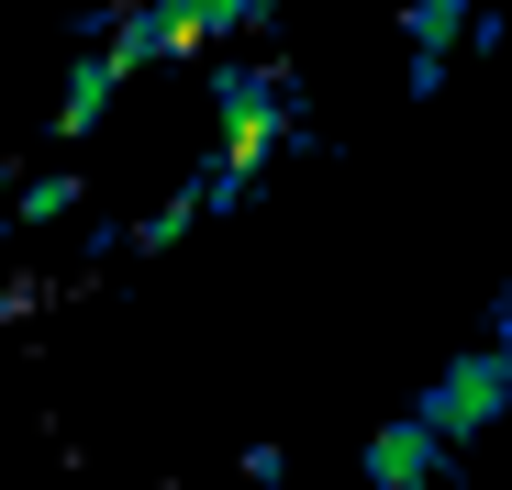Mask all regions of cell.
I'll use <instances>...</instances> for the list:
<instances>
[{
  "label": "cell",
  "mask_w": 512,
  "mask_h": 490,
  "mask_svg": "<svg viewBox=\"0 0 512 490\" xmlns=\"http://www.w3.org/2000/svg\"><path fill=\"white\" fill-rule=\"evenodd\" d=\"M212 123H223V145H212V168H201V201L234 212L256 190V168L290 145V67H268V56L212 67Z\"/></svg>",
  "instance_id": "1"
},
{
  "label": "cell",
  "mask_w": 512,
  "mask_h": 490,
  "mask_svg": "<svg viewBox=\"0 0 512 490\" xmlns=\"http://www.w3.org/2000/svg\"><path fill=\"white\" fill-rule=\"evenodd\" d=\"M446 457H457V446L423 424V401H412V413H390V424L357 446V479H368V490H435V479H446Z\"/></svg>",
  "instance_id": "3"
},
{
  "label": "cell",
  "mask_w": 512,
  "mask_h": 490,
  "mask_svg": "<svg viewBox=\"0 0 512 490\" xmlns=\"http://www.w3.org/2000/svg\"><path fill=\"white\" fill-rule=\"evenodd\" d=\"M479 34V0H401V45H412V101H435L446 90V67L457 45Z\"/></svg>",
  "instance_id": "5"
},
{
  "label": "cell",
  "mask_w": 512,
  "mask_h": 490,
  "mask_svg": "<svg viewBox=\"0 0 512 490\" xmlns=\"http://www.w3.org/2000/svg\"><path fill=\"white\" fill-rule=\"evenodd\" d=\"M67 212H78V179H67V168H45V179H23L12 234H45V223H67Z\"/></svg>",
  "instance_id": "7"
},
{
  "label": "cell",
  "mask_w": 512,
  "mask_h": 490,
  "mask_svg": "<svg viewBox=\"0 0 512 490\" xmlns=\"http://www.w3.org/2000/svg\"><path fill=\"white\" fill-rule=\"evenodd\" d=\"M501 413H512V357L501 346H468V357H446L435 379H423V424H435L446 446H479Z\"/></svg>",
  "instance_id": "2"
},
{
  "label": "cell",
  "mask_w": 512,
  "mask_h": 490,
  "mask_svg": "<svg viewBox=\"0 0 512 490\" xmlns=\"http://www.w3.org/2000/svg\"><path fill=\"white\" fill-rule=\"evenodd\" d=\"M490 346H501V357H512V290H501V301H490Z\"/></svg>",
  "instance_id": "8"
},
{
  "label": "cell",
  "mask_w": 512,
  "mask_h": 490,
  "mask_svg": "<svg viewBox=\"0 0 512 490\" xmlns=\"http://www.w3.org/2000/svg\"><path fill=\"white\" fill-rule=\"evenodd\" d=\"M123 78H145V67H134L112 34H90V56H78V67H67V90H56V145H90L101 112L123 101Z\"/></svg>",
  "instance_id": "4"
},
{
  "label": "cell",
  "mask_w": 512,
  "mask_h": 490,
  "mask_svg": "<svg viewBox=\"0 0 512 490\" xmlns=\"http://www.w3.org/2000/svg\"><path fill=\"white\" fill-rule=\"evenodd\" d=\"M145 23H156L167 56H201V45H223V34H256L268 0H145Z\"/></svg>",
  "instance_id": "6"
}]
</instances>
